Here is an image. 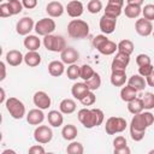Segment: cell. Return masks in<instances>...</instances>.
<instances>
[{"mask_svg": "<svg viewBox=\"0 0 154 154\" xmlns=\"http://www.w3.org/2000/svg\"><path fill=\"white\" fill-rule=\"evenodd\" d=\"M128 85L134 88L136 91H142V90H144V88L147 85V82H146L144 77H142L140 75H132L128 79Z\"/></svg>", "mask_w": 154, "mask_h": 154, "instance_id": "603a6c76", "label": "cell"}, {"mask_svg": "<svg viewBox=\"0 0 154 154\" xmlns=\"http://www.w3.org/2000/svg\"><path fill=\"white\" fill-rule=\"evenodd\" d=\"M142 14L143 18L152 22L154 20V4H147L144 5V7L142 8Z\"/></svg>", "mask_w": 154, "mask_h": 154, "instance_id": "ab89813d", "label": "cell"}, {"mask_svg": "<svg viewBox=\"0 0 154 154\" xmlns=\"http://www.w3.org/2000/svg\"><path fill=\"white\" fill-rule=\"evenodd\" d=\"M136 97H137V91L134 88H131L130 85H125V87L122 88V90H120V99L123 101L130 102V101L135 100Z\"/></svg>", "mask_w": 154, "mask_h": 154, "instance_id": "4dcf8cb0", "label": "cell"}, {"mask_svg": "<svg viewBox=\"0 0 154 154\" xmlns=\"http://www.w3.org/2000/svg\"><path fill=\"white\" fill-rule=\"evenodd\" d=\"M84 83L87 84V87L89 88L90 91L97 90V89L101 87V77H100V75H99L97 72H95L94 76H93L90 79H88L87 82H84Z\"/></svg>", "mask_w": 154, "mask_h": 154, "instance_id": "836d02e7", "label": "cell"}, {"mask_svg": "<svg viewBox=\"0 0 154 154\" xmlns=\"http://www.w3.org/2000/svg\"><path fill=\"white\" fill-rule=\"evenodd\" d=\"M123 6H124V1L123 0H108L106 8H105V16L117 19L123 11Z\"/></svg>", "mask_w": 154, "mask_h": 154, "instance_id": "9c48e42d", "label": "cell"}, {"mask_svg": "<svg viewBox=\"0 0 154 154\" xmlns=\"http://www.w3.org/2000/svg\"><path fill=\"white\" fill-rule=\"evenodd\" d=\"M129 63H130V55L118 52L112 60L111 69L112 71H125Z\"/></svg>", "mask_w": 154, "mask_h": 154, "instance_id": "8fae6325", "label": "cell"}, {"mask_svg": "<svg viewBox=\"0 0 154 154\" xmlns=\"http://www.w3.org/2000/svg\"><path fill=\"white\" fill-rule=\"evenodd\" d=\"M57 24L54 22V19L52 18H41L40 20H37L35 23V31L38 36H48L52 35V32L55 30Z\"/></svg>", "mask_w": 154, "mask_h": 154, "instance_id": "52a82bcc", "label": "cell"}, {"mask_svg": "<svg viewBox=\"0 0 154 154\" xmlns=\"http://www.w3.org/2000/svg\"><path fill=\"white\" fill-rule=\"evenodd\" d=\"M153 37H154V30H153Z\"/></svg>", "mask_w": 154, "mask_h": 154, "instance_id": "94428289", "label": "cell"}, {"mask_svg": "<svg viewBox=\"0 0 154 154\" xmlns=\"http://www.w3.org/2000/svg\"><path fill=\"white\" fill-rule=\"evenodd\" d=\"M116 25H117V19L109 18V17H107V16H105V14L100 18L99 26H100V30L102 31L103 35L112 34V32L116 30Z\"/></svg>", "mask_w": 154, "mask_h": 154, "instance_id": "9a60e30c", "label": "cell"}, {"mask_svg": "<svg viewBox=\"0 0 154 154\" xmlns=\"http://www.w3.org/2000/svg\"><path fill=\"white\" fill-rule=\"evenodd\" d=\"M0 93H1L0 102H1V103H5V102L7 101V99H6V95H5V90H4V88H0Z\"/></svg>", "mask_w": 154, "mask_h": 154, "instance_id": "9f6ffc18", "label": "cell"}, {"mask_svg": "<svg viewBox=\"0 0 154 154\" xmlns=\"http://www.w3.org/2000/svg\"><path fill=\"white\" fill-rule=\"evenodd\" d=\"M90 90H89V88L87 87V84L84 83V82H77V83H75L73 85H72V88H71V94H72V96L75 97V99H77V100H82L88 93H89Z\"/></svg>", "mask_w": 154, "mask_h": 154, "instance_id": "ffe728a7", "label": "cell"}, {"mask_svg": "<svg viewBox=\"0 0 154 154\" xmlns=\"http://www.w3.org/2000/svg\"><path fill=\"white\" fill-rule=\"evenodd\" d=\"M77 135H78V130H77V128L73 124L64 125V128L61 129V136L66 141H71V142L75 141Z\"/></svg>", "mask_w": 154, "mask_h": 154, "instance_id": "83f0119b", "label": "cell"}, {"mask_svg": "<svg viewBox=\"0 0 154 154\" xmlns=\"http://www.w3.org/2000/svg\"><path fill=\"white\" fill-rule=\"evenodd\" d=\"M64 6L59 1H51L46 6V12L51 18H58L61 17L64 13Z\"/></svg>", "mask_w": 154, "mask_h": 154, "instance_id": "ac0fdd59", "label": "cell"}, {"mask_svg": "<svg viewBox=\"0 0 154 154\" xmlns=\"http://www.w3.org/2000/svg\"><path fill=\"white\" fill-rule=\"evenodd\" d=\"M0 67H1V77H0V81H4L5 77H6V66H5V63L4 61L0 63Z\"/></svg>", "mask_w": 154, "mask_h": 154, "instance_id": "db71d44e", "label": "cell"}, {"mask_svg": "<svg viewBox=\"0 0 154 154\" xmlns=\"http://www.w3.org/2000/svg\"><path fill=\"white\" fill-rule=\"evenodd\" d=\"M24 63L29 67H35L41 64V55L38 52H28L24 55Z\"/></svg>", "mask_w": 154, "mask_h": 154, "instance_id": "f1b7e54d", "label": "cell"}, {"mask_svg": "<svg viewBox=\"0 0 154 154\" xmlns=\"http://www.w3.org/2000/svg\"><path fill=\"white\" fill-rule=\"evenodd\" d=\"M108 38H107V36L106 35H103V34H101V35H96L94 38H93V46L95 47V48H97L101 43H103L105 41H107Z\"/></svg>", "mask_w": 154, "mask_h": 154, "instance_id": "681fc988", "label": "cell"}, {"mask_svg": "<svg viewBox=\"0 0 154 154\" xmlns=\"http://www.w3.org/2000/svg\"><path fill=\"white\" fill-rule=\"evenodd\" d=\"M124 13L128 18H137L141 13H142V8L141 6H136V5H131V4H126Z\"/></svg>", "mask_w": 154, "mask_h": 154, "instance_id": "d6a6232c", "label": "cell"}, {"mask_svg": "<svg viewBox=\"0 0 154 154\" xmlns=\"http://www.w3.org/2000/svg\"><path fill=\"white\" fill-rule=\"evenodd\" d=\"M126 120L122 117H109L105 124V131L108 135L120 134L126 129Z\"/></svg>", "mask_w": 154, "mask_h": 154, "instance_id": "8992f818", "label": "cell"}, {"mask_svg": "<svg viewBox=\"0 0 154 154\" xmlns=\"http://www.w3.org/2000/svg\"><path fill=\"white\" fill-rule=\"evenodd\" d=\"M113 154H131V150H130V148L126 146V147H123V148L114 149V150H113Z\"/></svg>", "mask_w": 154, "mask_h": 154, "instance_id": "816d5d0a", "label": "cell"}, {"mask_svg": "<svg viewBox=\"0 0 154 154\" xmlns=\"http://www.w3.org/2000/svg\"><path fill=\"white\" fill-rule=\"evenodd\" d=\"M87 10L93 13V14H96L99 13L101 10H102V2L100 0H90L87 5Z\"/></svg>", "mask_w": 154, "mask_h": 154, "instance_id": "f35d334b", "label": "cell"}, {"mask_svg": "<svg viewBox=\"0 0 154 154\" xmlns=\"http://www.w3.org/2000/svg\"><path fill=\"white\" fill-rule=\"evenodd\" d=\"M94 73H95V71L93 70V67L90 65L84 64L81 66V77L79 78H82L84 82H87L88 79H90L94 76Z\"/></svg>", "mask_w": 154, "mask_h": 154, "instance_id": "74e56055", "label": "cell"}, {"mask_svg": "<svg viewBox=\"0 0 154 154\" xmlns=\"http://www.w3.org/2000/svg\"><path fill=\"white\" fill-rule=\"evenodd\" d=\"M142 101H143L144 109H147V111L154 109V94L153 93H150V91L144 93V95L142 96Z\"/></svg>", "mask_w": 154, "mask_h": 154, "instance_id": "8d00e7d4", "label": "cell"}, {"mask_svg": "<svg viewBox=\"0 0 154 154\" xmlns=\"http://www.w3.org/2000/svg\"><path fill=\"white\" fill-rule=\"evenodd\" d=\"M134 42L130 41V40H122L119 43H118V52L120 53H124V54H128V55H131V53L134 52Z\"/></svg>", "mask_w": 154, "mask_h": 154, "instance_id": "1f68e13d", "label": "cell"}, {"mask_svg": "<svg viewBox=\"0 0 154 154\" xmlns=\"http://www.w3.org/2000/svg\"><path fill=\"white\" fill-rule=\"evenodd\" d=\"M95 101H96L95 94H94L93 91H89V93L81 100V103H82L83 106H91V105L95 103Z\"/></svg>", "mask_w": 154, "mask_h": 154, "instance_id": "7bdbcfd3", "label": "cell"}, {"mask_svg": "<svg viewBox=\"0 0 154 154\" xmlns=\"http://www.w3.org/2000/svg\"><path fill=\"white\" fill-rule=\"evenodd\" d=\"M66 153L67 154H83L84 153V147L81 142L72 141L70 144L66 147Z\"/></svg>", "mask_w": 154, "mask_h": 154, "instance_id": "e575fe53", "label": "cell"}, {"mask_svg": "<svg viewBox=\"0 0 154 154\" xmlns=\"http://www.w3.org/2000/svg\"><path fill=\"white\" fill-rule=\"evenodd\" d=\"M76 108H77V105L72 99H64L59 103V111L63 114H71L76 111Z\"/></svg>", "mask_w": 154, "mask_h": 154, "instance_id": "4316f807", "label": "cell"}, {"mask_svg": "<svg viewBox=\"0 0 154 154\" xmlns=\"http://www.w3.org/2000/svg\"><path fill=\"white\" fill-rule=\"evenodd\" d=\"M48 72L53 77H60L65 72V64L60 60H53L48 64Z\"/></svg>", "mask_w": 154, "mask_h": 154, "instance_id": "cb8c5ba5", "label": "cell"}, {"mask_svg": "<svg viewBox=\"0 0 154 154\" xmlns=\"http://www.w3.org/2000/svg\"><path fill=\"white\" fill-rule=\"evenodd\" d=\"M153 71H154V67H153L152 64H150V65L142 66V67H138V75L142 76V77H146V78H147Z\"/></svg>", "mask_w": 154, "mask_h": 154, "instance_id": "bcb514c9", "label": "cell"}, {"mask_svg": "<svg viewBox=\"0 0 154 154\" xmlns=\"http://www.w3.org/2000/svg\"><path fill=\"white\" fill-rule=\"evenodd\" d=\"M5 60L10 66H19L24 61V55L22 54L20 51L17 49H11L6 53Z\"/></svg>", "mask_w": 154, "mask_h": 154, "instance_id": "e0dca14e", "label": "cell"}, {"mask_svg": "<svg viewBox=\"0 0 154 154\" xmlns=\"http://www.w3.org/2000/svg\"><path fill=\"white\" fill-rule=\"evenodd\" d=\"M146 82H147V84L149 85V87H152V88H154V71L146 78Z\"/></svg>", "mask_w": 154, "mask_h": 154, "instance_id": "f5cc1de1", "label": "cell"}, {"mask_svg": "<svg viewBox=\"0 0 154 154\" xmlns=\"http://www.w3.org/2000/svg\"><path fill=\"white\" fill-rule=\"evenodd\" d=\"M46 153L47 152L45 150L43 146H41V144H34L28 150V154H46Z\"/></svg>", "mask_w": 154, "mask_h": 154, "instance_id": "c3c4849f", "label": "cell"}, {"mask_svg": "<svg viewBox=\"0 0 154 154\" xmlns=\"http://www.w3.org/2000/svg\"><path fill=\"white\" fill-rule=\"evenodd\" d=\"M53 138V131L47 125H38L34 131V140L40 144L49 143Z\"/></svg>", "mask_w": 154, "mask_h": 154, "instance_id": "ba28073f", "label": "cell"}, {"mask_svg": "<svg viewBox=\"0 0 154 154\" xmlns=\"http://www.w3.org/2000/svg\"><path fill=\"white\" fill-rule=\"evenodd\" d=\"M1 154H17V153H16V150H13V149H5V150H2Z\"/></svg>", "mask_w": 154, "mask_h": 154, "instance_id": "6f0895ef", "label": "cell"}, {"mask_svg": "<svg viewBox=\"0 0 154 154\" xmlns=\"http://www.w3.org/2000/svg\"><path fill=\"white\" fill-rule=\"evenodd\" d=\"M11 16H12V13H11V8H10L8 2H2L0 5V17L6 18V17H11Z\"/></svg>", "mask_w": 154, "mask_h": 154, "instance_id": "f6af8a7d", "label": "cell"}, {"mask_svg": "<svg viewBox=\"0 0 154 154\" xmlns=\"http://www.w3.org/2000/svg\"><path fill=\"white\" fill-rule=\"evenodd\" d=\"M96 49L103 55H112L116 53V51H118V45L111 40H107L103 43H101Z\"/></svg>", "mask_w": 154, "mask_h": 154, "instance_id": "d4e9b609", "label": "cell"}, {"mask_svg": "<svg viewBox=\"0 0 154 154\" xmlns=\"http://www.w3.org/2000/svg\"><path fill=\"white\" fill-rule=\"evenodd\" d=\"M6 109L10 113V116L13 119H22L24 116H26V111H25V105L17 97H8L7 101L5 102Z\"/></svg>", "mask_w": 154, "mask_h": 154, "instance_id": "5b68a950", "label": "cell"}, {"mask_svg": "<svg viewBox=\"0 0 154 154\" xmlns=\"http://www.w3.org/2000/svg\"><path fill=\"white\" fill-rule=\"evenodd\" d=\"M45 120V113L40 108H32L26 113V122L30 125H40Z\"/></svg>", "mask_w": 154, "mask_h": 154, "instance_id": "d6986e66", "label": "cell"}, {"mask_svg": "<svg viewBox=\"0 0 154 154\" xmlns=\"http://www.w3.org/2000/svg\"><path fill=\"white\" fill-rule=\"evenodd\" d=\"M47 119H48L49 125L53 126V128H59L64 123V116H63V113L60 111H57V109L49 111L48 114H47Z\"/></svg>", "mask_w": 154, "mask_h": 154, "instance_id": "7402d4cb", "label": "cell"}, {"mask_svg": "<svg viewBox=\"0 0 154 154\" xmlns=\"http://www.w3.org/2000/svg\"><path fill=\"white\" fill-rule=\"evenodd\" d=\"M60 58H61V61L64 64L70 66V65L76 64V61L79 59V52L73 47H66L60 53Z\"/></svg>", "mask_w": 154, "mask_h": 154, "instance_id": "5bb4252c", "label": "cell"}, {"mask_svg": "<svg viewBox=\"0 0 154 154\" xmlns=\"http://www.w3.org/2000/svg\"><path fill=\"white\" fill-rule=\"evenodd\" d=\"M130 135H131V138L135 142H140V141L143 140V137L146 135V131H140V130H136V129L130 128Z\"/></svg>", "mask_w": 154, "mask_h": 154, "instance_id": "ee69618b", "label": "cell"}, {"mask_svg": "<svg viewBox=\"0 0 154 154\" xmlns=\"http://www.w3.org/2000/svg\"><path fill=\"white\" fill-rule=\"evenodd\" d=\"M135 30H136V32H137L140 36L147 37V36H149L150 34H153L154 28H153L152 22H149V20H147V19H144V18H140V19H137L136 23H135Z\"/></svg>", "mask_w": 154, "mask_h": 154, "instance_id": "4fadbf2b", "label": "cell"}, {"mask_svg": "<svg viewBox=\"0 0 154 154\" xmlns=\"http://www.w3.org/2000/svg\"><path fill=\"white\" fill-rule=\"evenodd\" d=\"M126 4H131V5H136V6H142L143 1L142 0H128Z\"/></svg>", "mask_w": 154, "mask_h": 154, "instance_id": "11a10c76", "label": "cell"}, {"mask_svg": "<svg viewBox=\"0 0 154 154\" xmlns=\"http://www.w3.org/2000/svg\"><path fill=\"white\" fill-rule=\"evenodd\" d=\"M77 118L79 123L87 128V129H93L95 126H99L103 123L105 114L100 108H82L77 113Z\"/></svg>", "mask_w": 154, "mask_h": 154, "instance_id": "6da1fadb", "label": "cell"}, {"mask_svg": "<svg viewBox=\"0 0 154 154\" xmlns=\"http://www.w3.org/2000/svg\"><path fill=\"white\" fill-rule=\"evenodd\" d=\"M113 147H114V149L126 147V138H125L124 136H122V135L117 136V137L113 140Z\"/></svg>", "mask_w": 154, "mask_h": 154, "instance_id": "7dc6e473", "label": "cell"}, {"mask_svg": "<svg viewBox=\"0 0 154 154\" xmlns=\"http://www.w3.org/2000/svg\"><path fill=\"white\" fill-rule=\"evenodd\" d=\"M66 75H67V78L71 79V81H75L77 78H79L81 77V66H77L76 64L67 66Z\"/></svg>", "mask_w": 154, "mask_h": 154, "instance_id": "d590c367", "label": "cell"}, {"mask_svg": "<svg viewBox=\"0 0 154 154\" xmlns=\"http://www.w3.org/2000/svg\"><path fill=\"white\" fill-rule=\"evenodd\" d=\"M136 64L138 65V67H142V66H146V65H150L152 64V60H150V57L147 55V54H138L136 57Z\"/></svg>", "mask_w": 154, "mask_h": 154, "instance_id": "b9f144b4", "label": "cell"}, {"mask_svg": "<svg viewBox=\"0 0 154 154\" xmlns=\"http://www.w3.org/2000/svg\"><path fill=\"white\" fill-rule=\"evenodd\" d=\"M32 101H34V105L37 107V108H40V109H47L49 106H51V103H52V100H51V96L46 93V91H43V90H38V91H36L35 94H34V96H32Z\"/></svg>", "mask_w": 154, "mask_h": 154, "instance_id": "7c38bea8", "label": "cell"}, {"mask_svg": "<svg viewBox=\"0 0 154 154\" xmlns=\"http://www.w3.org/2000/svg\"><path fill=\"white\" fill-rule=\"evenodd\" d=\"M22 4H23V7H25V8H28V10H31V8L36 7L37 1H36V0H23Z\"/></svg>", "mask_w": 154, "mask_h": 154, "instance_id": "f907efd6", "label": "cell"}, {"mask_svg": "<svg viewBox=\"0 0 154 154\" xmlns=\"http://www.w3.org/2000/svg\"><path fill=\"white\" fill-rule=\"evenodd\" d=\"M67 35L71 38H85L89 35V24L83 19H72L67 24Z\"/></svg>", "mask_w": 154, "mask_h": 154, "instance_id": "7a4b0ae2", "label": "cell"}, {"mask_svg": "<svg viewBox=\"0 0 154 154\" xmlns=\"http://www.w3.org/2000/svg\"><path fill=\"white\" fill-rule=\"evenodd\" d=\"M45 48L49 52H54V53H61L67 46H66V41L61 35H48L43 37L42 41Z\"/></svg>", "mask_w": 154, "mask_h": 154, "instance_id": "277c9868", "label": "cell"}, {"mask_svg": "<svg viewBox=\"0 0 154 154\" xmlns=\"http://www.w3.org/2000/svg\"><path fill=\"white\" fill-rule=\"evenodd\" d=\"M46 154H54V153H53V152H47Z\"/></svg>", "mask_w": 154, "mask_h": 154, "instance_id": "91938a15", "label": "cell"}, {"mask_svg": "<svg viewBox=\"0 0 154 154\" xmlns=\"http://www.w3.org/2000/svg\"><path fill=\"white\" fill-rule=\"evenodd\" d=\"M7 2H8V5H10L12 16H16V14H18V13L22 12V10H23V4H22V1H19V0H10V1H7Z\"/></svg>", "mask_w": 154, "mask_h": 154, "instance_id": "60d3db41", "label": "cell"}, {"mask_svg": "<svg viewBox=\"0 0 154 154\" xmlns=\"http://www.w3.org/2000/svg\"><path fill=\"white\" fill-rule=\"evenodd\" d=\"M83 11H84V6L81 1L72 0V1H69L66 5V12L71 18L81 17L83 14Z\"/></svg>", "mask_w": 154, "mask_h": 154, "instance_id": "2e32d148", "label": "cell"}, {"mask_svg": "<svg viewBox=\"0 0 154 154\" xmlns=\"http://www.w3.org/2000/svg\"><path fill=\"white\" fill-rule=\"evenodd\" d=\"M35 29V23L31 17H23L16 23V31L20 36L30 35V31Z\"/></svg>", "mask_w": 154, "mask_h": 154, "instance_id": "30bf717a", "label": "cell"}, {"mask_svg": "<svg viewBox=\"0 0 154 154\" xmlns=\"http://www.w3.org/2000/svg\"><path fill=\"white\" fill-rule=\"evenodd\" d=\"M148 154H154V149H150V150L148 152Z\"/></svg>", "mask_w": 154, "mask_h": 154, "instance_id": "680465c9", "label": "cell"}, {"mask_svg": "<svg viewBox=\"0 0 154 154\" xmlns=\"http://www.w3.org/2000/svg\"><path fill=\"white\" fill-rule=\"evenodd\" d=\"M109 81L113 87H123L126 82V72L125 71H112Z\"/></svg>", "mask_w": 154, "mask_h": 154, "instance_id": "484cf974", "label": "cell"}, {"mask_svg": "<svg viewBox=\"0 0 154 154\" xmlns=\"http://www.w3.org/2000/svg\"><path fill=\"white\" fill-rule=\"evenodd\" d=\"M144 109L143 107V101H142V97H136L135 100L128 102V111L131 113V114H138V113H142Z\"/></svg>", "mask_w": 154, "mask_h": 154, "instance_id": "f546056e", "label": "cell"}, {"mask_svg": "<svg viewBox=\"0 0 154 154\" xmlns=\"http://www.w3.org/2000/svg\"><path fill=\"white\" fill-rule=\"evenodd\" d=\"M153 123H154V114L150 113L149 111H147V112L135 114L131 119L130 128L140 130V131H146L147 128H149Z\"/></svg>", "mask_w": 154, "mask_h": 154, "instance_id": "3957f363", "label": "cell"}, {"mask_svg": "<svg viewBox=\"0 0 154 154\" xmlns=\"http://www.w3.org/2000/svg\"><path fill=\"white\" fill-rule=\"evenodd\" d=\"M23 45L28 49V52H37V49L41 46V40L36 35H28L25 36Z\"/></svg>", "mask_w": 154, "mask_h": 154, "instance_id": "44dd1931", "label": "cell"}]
</instances>
